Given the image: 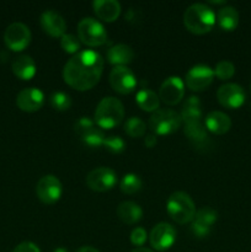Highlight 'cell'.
Instances as JSON below:
<instances>
[{
	"label": "cell",
	"instance_id": "74e56055",
	"mask_svg": "<svg viewBox=\"0 0 251 252\" xmlns=\"http://www.w3.org/2000/svg\"><path fill=\"white\" fill-rule=\"evenodd\" d=\"M130 252H153V250H150V249L148 248H144V246H140V248L133 249Z\"/></svg>",
	"mask_w": 251,
	"mask_h": 252
},
{
	"label": "cell",
	"instance_id": "1f68e13d",
	"mask_svg": "<svg viewBox=\"0 0 251 252\" xmlns=\"http://www.w3.org/2000/svg\"><path fill=\"white\" fill-rule=\"evenodd\" d=\"M61 46L66 53L75 54L78 53L79 49H80L81 42L79 39V37L74 36L71 33H64L63 36L61 37Z\"/></svg>",
	"mask_w": 251,
	"mask_h": 252
},
{
	"label": "cell",
	"instance_id": "83f0119b",
	"mask_svg": "<svg viewBox=\"0 0 251 252\" xmlns=\"http://www.w3.org/2000/svg\"><path fill=\"white\" fill-rule=\"evenodd\" d=\"M145 129H147V125L142 118L133 116L129 117L125 123V132L127 133L129 137L139 138L145 134Z\"/></svg>",
	"mask_w": 251,
	"mask_h": 252
},
{
	"label": "cell",
	"instance_id": "5b68a950",
	"mask_svg": "<svg viewBox=\"0 0 251 252\" xmlns=\"http://www.w3.org/2000/svg\"><path fill=\"white\" fill-rule=\"evenodd\" d=\"M182 118L179 112L170 108H157L149 117V127L157 134H170L181 127Z\"/></svg>",
	"mask_w": 251,
	"mask_h": 252
},
{
	"label": "cell",
	"instance_id": "7c38bea8",
	"mask_svg": "<svg viewBox=\"0 0 251 252\" xmlns=\"http://www.w3.org/2000/svg\"><path fill=\"white\" fill-rule=\"evenodd\" d=\"M150 245L157 251H165L174 245L176 240V230L166 221H161L154 225L149 235Z\"/></svg>",
	"mask_w": 251,
	"mask_h": 252
},
{
	"label": "cell",
	"instance_id": "cb8c5ba5",
	"mask_svg": "<svg viewBox=\"0 0 251 252\" xmlns=\"http://www.w3.org/2000/svg\"><path fill=\"white\" fill-rule=\"evenodd\" d=\"M182 121L186 122H193V121H201L202 118V108L201 101L198 96H189L185 100L184 106H182L181 113Z\"/></svg>",
	"mask_w": 251,
	"mask_h": 252
},
{
	"label": "cell",
	"instance_id": "f35d334b",
	"mask_svg": "<svg viewBox=\"0 0 251 252\" xmlns=\"http://www.w3.org/2000/svg\"><path fill=\"white\" fill-rule=\"evenodd\" d=\"M9 58V53H6L5 51L0 52V62H6Z\"/></svg>",
	"mask_w": 251,
	"mask_h": 252
},
{
	"label": "cell",
	"instance_id": "f546056e",
	"mask_svg": "<svg viewBox=\"0 0 251 252\" xmlns=\"http://www.w3.org/2000/svg\"><path fill=\"white\" fill-rule=\"evenodd\" d=\"M49 102H51L52 107L56 108L58 111H65L69 110L71 106V98L70 96L63 91H54L49 97Z\"/></svg>",
	"mask_w": 251,
	"mask_h": 252
},
{
	"label": "cell",
	"instance_id": "8fae6325",
	"mask_svg": "<svg viewBox=\"0 0 251 252\" xmlns=\"http://www.w3.org/2000/svg\"><path fill=\"white\" fill-rule=\"evenodd\" d=\"M214 70L207 64H196L188 69L185 76V83L191 90L199 91L212 84L214 79Z\"/></svg>",
	"mask_w": 251,
	"mask_h": 252
},
{
	"label": "cell",
	"instance_id": "9c48e42d",
	"mask_svg": "<svg viewBox=\"0 0 251 252\" xmlns=\"http://www.w3.org/2000/svg\"><path fill=\"white\" fill-rule=\"evenodd\" d=\"M86 185L93 191L103 192L112 189L117 182V174L115 170L107 166H100L91 170L86 175Z\"/></svg>",
	"mask_w": 251,
	"mask_h": 252
},
{
	"label": "cell",
	"instance_id": "44dd1931",
	"mask_svg": "<svg viewBox=\"0 0 251 252\" xmlns=\"http://www.w3.org/2000/svg\"><path fill=\"white\" fill-rule=\"evenodd\" d=\"M106 58L111 64L117 65H126L130 63L134 58V51L130 46L126 43H117L110 47L106 54Z\"/></svg>",
	"mask_w": 251,
	"mask_h": 252
},
{
	"label": "cell",
	"instance_id": "4dcf8cb0",
	"mask_svg": "<svg viewBox=\"0 0 251 252\" xmlns=\"http://www.w3.org/2000/svg\"><path fill=\"white\" fill-rule=\"evenodd\" d=\"M214 74L220 80H228V79H230L235 74V65L230 61L223 59V61L217 63L216 68H214Z\"/></svg>",
	"mask_w": 251,
	"mask_h": 252
},
{
	"label": "cell",
	"instance_id": "ab89813d",
	"mask_svg": "<svg viewBox=\"0 0 251 252\" xmlns=\"http://www.w3.org/2000/svg\"><path fill=\"white\" fill-rule=\"evenodd\" d=\"M53 252H69V251L66 250L65 248H57V249H54Z\"/></svg>",
	"mask_w": 251,
	"mask_h": 252
},
{
	"label": "cell",
	"instance_id": "ac0fdd59",
	"mask_svg": "<svg viewBox=\"0 0 251 252\" xmlns=\"http://www.w3.org/2000/svg\"><path fill=\"white\" fill-rule=\"evenodd\" d=\"M42 29L52 37H62L65 33L66 24L64 17L56 10H44L39 17Z\"/></svg>",
	"mask_w": 251,
	"mask_h": 252
},
{
	"label": "cell",
	"instance_id": "277c9868",
	"mask_svg": "<svg viewBox=\"0 0 251 252\" xmlns=\"http://www.w3.org/2000/svg\"><path fill=\"white\" fill-rule=\"evenodd\" d=\"M166 211L172 220L179 224H186L193 219L196 214V204L188 193L176 191L167 198Z\"/></svg>",
	"mask_w": 251,
	"mask_h": 252
},
{
	"label": "cell",
	"instance_id": "3957f363",
	"mask_svg": "<svg viewBox=\"0 0 251 252\" xmlns=\"http://www.w3.org/2000/svg\"><path fill=\"white\" fill-rule=\"evenodd\" d=\"M125 117L123 103L115 96L101 98L95 110V123L101 128H113L120 125Z\"/></svg>",
	"mask_w": 251,
	"mask_h": 252
},
{
	"label": "cell",
	"instance_id": "4fadbf2b",
	"mask_svg": "<svg viewBox=\"0 0 251 252\" xmlns=\"http://www.w3.org/2000/svg\"><path fill=\"white\" fill-rule=\"evenodd\" d=\"M110 84L120 94H129L137 86V78L134 73L126 65H117L111 70Z\"/></svg>",
	"mask_w": 251,
	"mask_h": 252
},
{
	"label": "cell",
	"instance_id": "60d3db41",
	"mask_svg": "<svg viewBox=\"0 0 251 252\" xmlns=\"http://www.w3.org/2000/svg\"><path fill=\"white\" fill-rule=\"evenodd\" d=\"M250 91H251V83H250Z\"/></svg>",
	"mask_w": 251,
	"mask_h": 252
},
{
	"label": "cell",
	"instance_id": "d6986e66",
	"mask_svg": "<svg viewBox=\"0 0 251 252\" xmlns=\"http://www.w3.org/2000/svg\"><path fill=\"white\" fill-rule=\"evenodd\" d=\"M204 126L214 134H224L231 127V120L223 111H211L204 118Z\"/></svg>",
	"mask_w": 251,
	"mask_h": 252
},
{
	"label": "cell",
	"instance_id": "f1b7e54d",
	"mask_svg": "<svg viewBox=\"0 0 251 252\" xmlns=\"http://www.w3.org/2000/svg\"><path fill=\"white\" fill-rule=\"evenodd\" d=\"M143 181L137 174H126L121 180V191L126 194H133L142 189Z\"/></svg>",
	"mask_w": 251,
	"mask_h": 252
},
{
	"label": "cell",
	"instance_id": "30bf717a",
	"mask_svg": "<svg viewBox=\"0 0 251 252\" xmlns=\"http://www.w3.org/2000/svg\"><path fill=\"white\" fill-rule=\"evenodd\" d=\"M37 197L46 204H53L61 198L63 187L59 179L54 175H44L36 185Z\"/></svg>",
	"mask_w": 251,
	"mask_h": 252
},
{
	"label": "cell",
	"instance_id": "6da1fadb",
	"mask_svg": "<svg viewBox=\"0 0 251 252\" xmlns=\"http://www.w3.org/2000/svg\"><path fill=\"white\" fill-rule=\"evenodd\" d=\"M103 58L93 49H83L73 54L63 68L64 81L76 90H89L100 80Z\"/></svg>",
	"mask_w": 251,
	"mask_h": 252
},
{
	"label": "cell",
	"instance_id": "ffe728a7",
	"mask_svg": "<svg viewBox=\"0 0 251 252\" xmlns=\"http://www.w3.org/2000/svg\"><path fill=\"white\" fill-rule=\"evenodd\" d=\"M94 11L103 21H115L121 14V4L117 0H94Z\"/></svg>",
	"mask_w": 251,
	"mask_h": 252
},
{
	"label": "cell",
	"instance_id": "d4e9b609",
	"mask_svg": "<svg viewBox=\"0 0 251 252\" xmlns=\"http://www.w3.org/2000/svg\"><path fill=\"white\" fill-rule=\"evenodd\" d=\"M217 21L219 26L226 31H233L236 29L239 24V12L234 6H224L219 9L217 14Z\"/></svg>",
	"mask_w": 251,
	"mask_h": 252
},
{
	"label": "cell",
	"instance_id": "603a6c76",
	"mask_svg": "<svg viewBox=\"0 0 251 252\" xmlns=\"http://www.w3.org/2000/svg\"><path fill=\"white\" fill-rule=\"evenodd\" d=\"M117 216L123 223L135 224L143 217V209L135 202L125 201L121 202L117 207Z\"/></svg>",
	"mask_w": 251,
	"mask_h": 252
},
{
	"label": "cell",
	"instance_id": "4316f807",
	"mask_svg": "<svg viewBox=\"0 0 251 252\" xmlns=\"http://www.w3.org/2000/svg\"><path fill=\"white\" fill-rule=\"evenodd\" d=\"M185 134L187 135L189 140L194 144H202L207 140L208 134H207L206 126L202 123V121H193V122L185 123Z\"/></svg>",
	"mask_w": 251,
	"mask_h": 252
},
{
	"label": "cell",
	"instance_id": "7402d4cb",
	"mask_svg": "<svg viewBox=\"0 0 251 252\" xmlns=\"http://www.w3.org/2000/svg\"><path fill=\"white\" fill-rule=\"evenodd\" d=\"M12 71L17 78L29 80L36 74V63L29 54H21L12 61Z\"/></svg>",
	"mask_w": 251,
	"mask_h": 252
},
{
	"label": "cell",
	"instance_id": "836d02e7",
	"mask_svg": "<svg viewBox=\"0 0 251 252\" xmlns=\"http://www.w3.org/2000/svg\"><path fill=\"white\" fill-rule=\"evenodd\" d=\"M147 230H145L144 228H142V226H137V228L133 229L132 233H130V243H132L133 245L138 246V248L143 246V244L147 241Z\"/></svg>",
	"mask_w": 251,
	"mask_h": 252
},
{
	"label": "cell",
	"instance_id": "5bb4252c",
	"mask_svg": "<svg viewBox=\"0 0 251 252\" xmlns=\"http://www.w3.org/2000/svg\"><path fill=\"white\" fill-rule=\"evenodd\" d=\"M219 103L226 108H239L245 102V90L235 83H226L219 86L217 91Z\"/></svg>",
	"mask_w": 251,
	"mask_h": 252
},
{
	"label": "cell",
	"instance_id": "e575fe53",
	"mask_svg": "<svg viewBox=\"0 0 251 252\" xmlns=\"http://www.w3.org/2000/svg\"><path fill=\"white\" fill-rule=\"evenodd\" d=\"M12 252H41V250L32 241H22L12 250Z\"/></svg>",
	"mask_w": 251,
	"mask_h": 252
},
{
	"label": "cell",
	"instance_id": "ba28073f",
	"mask_svg": "<svg viewBox=\"0 0 251 252\" xmlns=\"http://www.w3.org/2000/svg\"><path fill=\"white\" fill-rule=\"evenodd\" d=\"M74 128L75 132L80 135L81 140L89 147L97 148L103 144L105 134L97 127V125H95V121L91 120L90 117H80L74 123Z\"/></svg>",
	"mask_w": 251,
	"mask_h": 252
},
{
	"label": "cell",
	"instance_id": "e0dca14e",
	"mask_svg": "<svg viewBox=\"0 0 251 252\" xmlns=\"http://www.w3.org/2000/svg\"><path fill=\"white\" fill-rule=\"evenodd\" d=\"M43 102L44 95L38 88H25L16 96L17 107L26 112H34L39 110Z\"/></svg>",
	"mask_w": 251,
	"mask_h": 252
},
{
	"label": "cell",
	"instance_id": "7a4b0ae2",
	"mask_svg": "<svg viewBox=\"0 0 251 252\" xmlns=\"http://www.w3.org/2000/svg\"><path fill=\"white\" fill-rule=\"evenodd\" d=\"M216 14L213 9L203 2L191 4L184 12V24L187 30L197 34L211 31L216 24Z\"/></svg>",
	"mask_w": 251,
	"mask_h": 252
},
{
	"label": "cell",
	"instance_id": "8992f818",
	"mask_svg": "<svg viewBox=\"0 0 251 252\" xmlns=\"http://www.w3.org/2000/svg\"><path fill=\"white\" fill-rule=\"evenodd\" d=\"M78 37L88 46H101L107 39L105 26L94 17H83L78 24Z\"/></svg>",
	"mask_w": 251,
	"mask_h": 252
},
{
	"label": "cell",
	"instance_id": "484cf974",
	"mask_svg": "<svg viewBox=\"0 0 251 252\" xmlns=\"http://www.w3.org/2000/svg\"><path fill=\"white\" fill-rule=\"evenodd\" d=\"M135 101H137L138 106L144 111H157L159 108L160 98L155 91L150 90V89H140L135 95Z\"/></svg>",
	"mask_w": 251,
	"mask_h": 252
},
{
	"label": "cell",
	"instance_id": "d6a6232c",
	"mask_svg": "<svg viewBox=\"0 0 251 252\" xmlns=\"http://www.w3.org/2000/svg\"><path fill=\"white\" fill-rule=\"evenodd\" d=\"M102 145L108 152L118 154V153H122L125 150L126 142L120 135H107V137H105Z\"/></svg>",
	"mask_w": 251,
	"mask_h": 252
},
{
	"label": "cell",
	"instance_id": "9a60e30c",
	"mask_svg": "<svg viewBox=\"0 0 251 252\" xmlns=\"http://www.w3.org/2000/svg\"><path fill=\"white\" fill-rule=\"evenodd\" d=\"M185 94V83L180 76L171 75L165 79L159 89V98L166 105H176L182 100Z\"/></svg>",
	"mask_w": 251,
	"mask_h": 252
},
{
	"label": "cell",
	"instance_id": "d590c367",
	"mask_svg": "<svg viewBox=\"0 0 251 252\" xmlns=\"http://www.w3.org/2000/svg\"><path fill=\"white\" fill-rule=\"evenodd\" d=\"M144 144L147 145L148 148H152L157 144V135L155 134H148L145 135L144 138Z\"/></svg>",
	"mask_w": 251,
	"mask_h": 252
},
{
	"label": "cell",
	"instance_id": "2e32d148",
	"mask_svg": "<svg viewBox=\"0 0 251 252\" xmlns=\"http://www.w3.org/2000/svg\"><path fill=\"white\" fill-rule=\"evenodd\" d=\"M218 214L211 207H202L196 211L193 219H192L191 230L197 238H206L211 233L212 225L217 221Z\"/></svg>",
	"mask_w": 251,
	"mask_h": 252
},
{
	"label": "cell",
	"instance_id": "52a82bcc",
	"mask_svg": "<svg viewBox=\"0 0 251 252\" xmlns=\"http://www.w3.org/2000/svg\"><path fill=\"white\" fill-rule=\"evenodd\" d=\"M31 41V31L24 22H12L4 32V42L7 48L19 52L26 48Z\"/></svg>",
	"mask_w": 251,
	"mask_h": 252
},
{
	"label": "cell",
	"instance_id": "8d00e7d4",
	"mask_svg": "<svg viewBox=\"0 0 251 252\" xmlns=\"http://www.w3.org/2000/svg\"><path fill=\"white\" fill-rule=\"evenodd\" d=\"M76 252H100V251H98L96 248H94V246L85 245V246H81V248H79Z\"/></svg>",
	"mask_w": 251,
	"mask_h": 252
}]
</instances>
